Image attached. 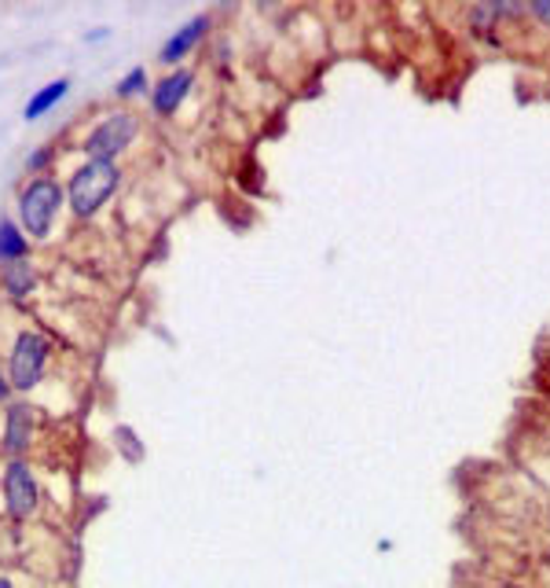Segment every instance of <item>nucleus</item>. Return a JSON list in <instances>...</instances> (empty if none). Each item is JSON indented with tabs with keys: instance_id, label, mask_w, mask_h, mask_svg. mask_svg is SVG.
<instances>
[{
	"instance_id": "7",
	"label": "nucleus",
	"mask_w": 550,
	"mask_h": 588,
	"mask_svg": "<svg viewBox=\"0 0 550 588\" xmlns=\"http://www.w3.org/2000/svg\"><path fill=\"white\" fill-rule=\"evenodd\" d=\"M191 85H195V74H191V70H184V67L169 70V74H165V78L151 89V111L158 115V118H173V115L184 107L187 92H191Z\"/></svg>"
},
{
	"instance_id": "16",
	"label": "nucleus",
	"mask_w": 550,
	"mask_h": 588,
	"mask_svg": "<svg viewBox=\"0 0 550 588\" xmlns=\"http://www.w3.org/2000/svg\"><path fill=\"white\" fill-rule=\"evenodd\" d=\"M0 588H19L15 581H11V577L8 574H0Z\"/></svg>"
},
{
	"instance_id": "12",
	"label": "nucleus",
	"mask_w": 550,
	"mask_h": 588,
	"mask_svg": "<svg viewBox=\"0 0 550 588\" xmlns=\"http://www.w3.org/2000/svg\"><path fill=\"white\" fill-rule=\"evenodd\" d=\"M140 92H147V67H132L125 78L114 85L118 100H132V96H140Z\"/></svg>"
},
{
	"instance_id": "9",
	"label": "nucleus",
	"mask_w": 550,
	"mask_h": 588,
	"mask_svg": "<svg viewBox=\"0 0 550 588\" xmlns=\"http://www.w3.org/2000/svg\"><path fill=\"white\" fill-rule=\"evenodd\" d=\"M33 287H37V269H33V261H11V265H0V291L8 294L11 302H30Z\"/></svg>"
},
{
	"instance_id": "8",
	"label": "nucleus",
	"mask_w": 550,
	"mask_h": 588,
	"mask_svg": "<svg viewBox=\"0 0 550 588\" xmlns=\"http://www.w3.org/2000/svg\"><path fill=\"white\" fill-rule=\"evenodd\" d=\"M206 30H209V15H195L191 23H184L176 34L165 41L162 52H158V63L162 67H176L184 56H191V52L198 48V41L206 37Z\"/></svg>"
},
{
	"instance_id": "3",
	"label": "nucleus",
	"mask_w": 550,
	"mask_h": 588,
	"mask_svg": "<svg viewBox=\"0 0 550 588\" xmlns=\"http://www.w3.org/2000/svg\"><path fill=\"white\" fill-rule=\"evenodd\" d=\"M52 364V339L37 328H22L8 353V383L15 394H33Z\"/></svg>"
},
{
	"instance_id": "14",
	"label": "nucleus",
	"mask_w": 550,
	"mask_h": 588,
	"mask_svg": "<svg viewBox=\"0 0 550 588\" xmlns=\"http://www.w3.org/2000/svg\"><path fill=\"white\" fill-rule=\"evenodd\" d=\"M525 12L532 15V19H539V23L550 30V0H536V4H525Z\"/></svg>"
},
{
	"instance_id": "10",
	"label": "nucleus",
	"mask_w": 550,
	"mask_h": 588,
	"mask_svg": "<svg viewBox=\"0 0 550 588\" xmlns=\"http://www.w3.org/2000/svg\"><path fill=\"white\" fill-rule=\"evenodd\" d=\"M30 258V239L19 228V221L11 217H0V265H11V261H26Z\"/></svg>"
},
{
	"instance_id": "15",
	"label": "nucleus",
	"mask_w": 550,
	"mask_h": 588,
	"mask_svg": "<svg viewBox=\"0 0 550 588\" xmlns=\"http://www.w3.org/2000/svg\"><path fill=\"white\" fill-rule=\"evenodd\" d=\"M11 383H8V368H0V401H8Z\"/></svg>"
},
{
	"instance_id": "2",
	"label": "nucleus",
	"mask_w": 550,
	"mask_h": 588,
	"mask_svg": "<svg viewBox=\"0 0 550 588\" xmlns=\"http://www.w3.org/2000/svg\"><path fill=\"white\" fill-rule=\"evenodd\" d=\"M121 166L118 162H81L70 181L63 184L66 206L74 210V217H96L110 203V195L121 188Z\"/></svg>"
},
{
	"instance_id": "6",
	"label": "nucleus",
	"mask_w": 550,
	"mask_h": 588,
	"mask_svg": "<svg viewBox=\"0 0 550 588\" xmlns=\"http://www.w3.org/2000/svg\"><path fill=\"white\" fill-rule=\"evenodd\" d=\"M33 438H37V409L26 401H11L4 412V431H0V449L8 460H22L33 449Z\"/></svg>"
},
{
	"instance_id": "5",
	"label": "nucleus",
	"mask_w": 550,
	"mask_h": 588,
	"mask_svg": "<svg viewBox=\"0 0 550 588\" xmlns=\"http://www.w3.org/2000/svg\"><path fill=\"white\" fill-rule=\"evenodd\" d=\"M0 497L11 522H30L41 511V482L26 460H8L0 471Z\"/></svg>"
},
{
	"instance_id": "11",
	"label": "nucleus",
	"mask_w": 550,
	"mask_h": 588,
	"mask_svg": "<svg viewBox=\"0 0 550 588\" xmlns=\"http://www.w3.org/2000/svg\"><path fill=\"white\" fill-rule=\"evenodd\" d=\"M66 92H70V81H66V78L48 81V85H44V89H37V92L30 96V104L22 107V118H26V122H37V118H41V115H48L52 107L59 104Z\"/></svg>"
},
{
	"instance_id": "13",
	"label": "nucleus",
	"mask_w": 550,
	"mask_h": 588,
	"mask_svg": "<svg viewBox=\"0 0 550 588\" xmlns=\"http://www.w3.org/2000/svg\"><path fill=\"white\" fill-rule=\"evenodd\" d=\"M52 159H55V148H52V144H44L41 151H33V155L26 159V170L33 173V177H44V170L52 166Z\"/></svg>"
},
{
	"instance_id": "4",
	"label": "nucleus",
	"mask_w": 550,
	"mask_h": 588,
	"mask_svg": "<svg viewBox=\"0 0 550 588\" xmlns=\"http://www.w3.org/2000/svg\"><path fill=\"white\" fill-rule=\"evenodd\" d=\"M140 137V115L132 111H110L99 118V126L81 140L85 162H118Z\"/></svg>"
},
{
	"instance_id": "1",
	"label": "nucleus",
	"mask_w": 550,
	"mask_h": 588,
	"mask_svg": "<svg viewBox=\"0 0 550 588\" xmlns=\"http://www.w3.org/2000/svg\"><path fill=\"white\" fill-rule=\"evenodd\" d=\"M66 206V192L63 184L52 177V173H44V177H30L26 184L19 188V199H15V214H19V228L26 232V239H48L55 221H59Z\"/></svg>"
}]
</instances>
